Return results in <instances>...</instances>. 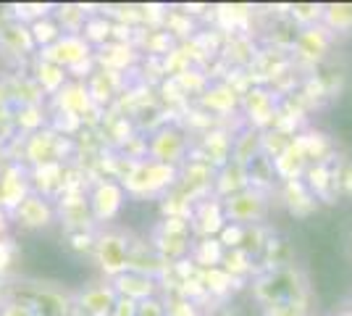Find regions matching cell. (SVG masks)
<instances>
[{"label":"cell","mask_w":352,"mask_h":316,"mask_svg":"<svg viewBox=\"0 0 352 316\" xmlns=\"http://www.w3.org/2000/svg\"><path fill=\"white\" fill-rule=\"evenodd\" d=\"M252 295L263 308L274 303H308V280L294 264L274 266L255 280Z\"/></svg>","instance_id":"6da1fadb"},{"label":"cell","mask_w":352,"mask_h":316,"mask_svg":"<svg viewBox=\"0 0 352 316\" xmlns=\"http://www.w3.org/2000/svg\"><path fill=\"white\" fill-rule=\"evenodd\" d=\"M179 182V169L153 158H140L134 161L132 169L124 177V193L132 198H158L166 190H171Z\"/></svg>","instance_id":"7a4b0ae2"},{"label":"cell","mask_w":352,"mask_h":316,"mask_svg":"<svg viewBox=\"0 0 352 316\" xmlns=\"http://www.w3.org/2000/svg\"><path fill=\"white\" fill-rule=\"evenodd\" d=\"M92 253H95L98 269L103 271L111 282V280L121 277L124 271H129V261H132L129 235L121 229H113V227H105L92 238Z\"/></svg>","instance_id":"3957f363"},{"label":"cell","mask_w":352,"mask_h":316,"mask_svg":"<svg viewBox=\"0 0 352 316\" xmlns=\"http://www.w3.org/2000/svg\"><path fill=\"white\" fill-rule=\"evenodd\" d=\"M223 203V213H226V222L229 224H239V227H252L258 224L268 211V198H265L263 190L258 187H248L236 196L221 200Z\"/></svg>","instance_id":"277c9868"},{"label":"cell","mask_w":352,"mask_h":316,"mask_svg":"<svg viewBox=\"0 0 352 316\" xmlns=\"http://www.w3.org/2000/svg\"><path fill=\"white\" fill-rule=\"evenodd\" d=\"M16 301L27 303L34 316H72L76 311L74 293L58 285H47V282H37L30 298H16Z\"/></svg>","instance_id":"5b68a950"},{"label":"cell","mask_w":352,"mask_h":316,"mask_svg":"<svg viewBox=\"0 0 352 316\" xmlns=\"http://www.w3.org/2000/svg\"><path fill=\"white\" fill-rule=\"evenodd\" d=\"M89 59H92V45L82 34H60L53 45L43 50V61H50L60 69H79Z\"/></svg>","instance_id":"8992f818"},{"label":"cell","mask_w":352,"mask_h":316,"mask_svg":"<svg viewBox=\"0 0 352 316\" xmlns=\"http://www.w3.org/2000/svg\"><path fill=\"white\" fill-rule=\"evenodd\" d=\"M124 200H126V193H124V185L113 180H103L98 182L89 193V213L95 222H113L121 209H124Z\"/></svg>","instance_id":"52a82bcc"},{"label":"cell","mask_w":352,"mask_h":316,"mask_svg":"<svg viewBox=\"0 0 352 316\" xmlns=\"http://www.w3.org/2000/svg\"><path fill=\"white\" fill-rule=\"evenodd\" d=\"M118 295L111 282H89L74 293V306L82 316H111Z\"/></svg>","instance_id":"ba28073f"},{"label":"cell","mask_w":352,"mask_h":316,"mask_svg":"<svg viewBox=\"0 0 352 316\" xmlns=\"http://www.w3.org/2000/svg\"><path fill=\"white\" fill-rule=\"evenodd\" d=\"M184 156H187V137L182 135L176 127H163L147 143V158H153V161H161V164L179 169Z\"/></svg>","instance_id":"9c48e42d"},{"label":"cell","mask_w":352,"mask_h":316,"mask_svg":"<svg viewBox=\"0 0 352 316\" xmlns=\"http://www.w3.org/2000/svg\"><path fill=\"white\" fill-rule=\"evenodd\" d=\"M190 219L184 216H168L163 222L161 232L155 238V248L161 258H179L190 251V224H184Z\"/></svg>","instance_id":"30bf717a"},{"label":"cell","mask_w":352,"mask_h":316,"mask_svg":"<svg viewBox=\"0 0 352 316\" xmlns=\"http://www.w3.org/2000/svg\"><path fill=\"white\" fill-rule=\"evenodd\" d=\"M226 227V213H223V203L219 198H208V200H200L195 209H192L190 216V229L197 232L200 238H219L221 229Z\"/></svg>","instance_id":"8fae6325"},{"label":"cell","mask_w":352,"mask_h":316,"mask_svg":"<svg viewBox=\"0 0 352 316\" xmlns=\"http://www.w3.org/2000/svg\"><path fill=\"white\" fill-rule=\"evenodd\" d=\"M111 285H113L118 298H129L134 303L158 295V282L147 274H140V271H124L121 277L111 280Z\"/></svg>","instance_id":"7c38bea8"},{"label":"cell","mask_w":352,"mask_h":316,"mask_svg":"<svg viewBox=\"0 0 352 316\" xmlns=\"http://www.w3.org/2000/svg\"><path fill=\"white\" fill-rule=\"evenodd\" d=\"M329 48H331V32L326 30L323 24L305 27L294 37V50L305 61H321L329 53Z\"/></svg>","instance_id":"4fadbf2b"},{"label":"cell","mask_w":352,"mask_h":316,"mask_svg":"<svg viewBox=\"0 0 352 316\" xmlns=\"http://www.w3.org/2000/svg\"><path fill=\"white\" fill-rule=\"evenodd\" d=\"M213 187H216L219 200H226V198H232V196H236V193H242V190H248L250 187V171L245 169V166H239V164L232 161V164H226L219 174H216Z\"/></svg>","instance_id":"5bb4252c"},{"label":"cell","mask_w":352,"mask_h":316,"mask_svg":"<svg viewBox=\"0 0 352 316\" xmlns=\"http://www.w3.org/2000/svg\"><path fill=\"white\" fill-rule=\"evenodd\" d=\"M16 216L19 222L30 229H40V227H47L53 222V209L45 203L43 198L30 196V198H21L19 206H16Z\"/></svg>","instance_id":"9a60e30c"},{"label":"cell","mask_w":352,"mask_h":316,"mask_svg":"<svg viewBox=\"0 0 352 316\" xmlns=\"http://www.w3.org/2000/svg\"><path fill=\"white\" fill-rule=\"evenodd\" d=\"M58 105L69 114V116H82L92 108V98H89L87 85H66L58 92Z\"/></svg>","instance_id":"2e32d148"},{"label":"cell","mask_w":352,"mask_h":316,"mask_svg":"<svg viewBox=\"0 0 352 316\" xmlns=\"http://www.w3.org/2000/svg\"><path fill=\"white\" fill-rule=\"evenodd\" d=\"M245 111L255 121V127H265L268 121H274V95L265 90H250L245 98Z\"/></svg>","instance_id":"e0dca14e"},{"label":"cell","mask_w":352,"mask_h":316,"mask_svg":"<svg viewBox=\"0 0 352 316\" xmlns=\"http://www.w3.org/2000/svg\"><path fill=\"white\" fill-rule=\"evenodd\" d=\"M321 24L331 34H347L352 32V3H331L323 6Z\"/></svg>","instance_id":"ac0fdd59"},{"label":"cell","mask_w":352,"mask_h":316,"mask_svg":"<svg viewBox=\"0 0 352 316\" xmlns=\"http://www.w3.org/2000/svg\"><path fill=\"white\" fill-rule=\"evenodd\" d=\"M223 253L226 251L219 242V238H200V242L195 245V264H200L206 269H216V266H221Z\"/></svg>","instance_id":"d6986e66"},{"label":"cell","mask_w":352,"mask_h":316,"mask_svg":"<svg viewBox=\"0 0 352 316\" xmlns=\"http://www.w3.org/2000/svg\"><path fill=\"white\" fill-rule=\"evenodd\" d=\"M37 74H40V85H43L47 92H56V95H58V92L66 87V69H60V66L50 63V61H43V63H40Z\"/></svg>","instance_id":"ffe728a7"},{"label":"cell","mask_w":352,"mask_h":316,"mask_svg":"<svg viewBox=\"0 0 352 316\" xmlns=\"http://www.w3.org/2000/svg\"><path fill=\"white\" fill-rule=\"evenodd\" d=\"M58 19H60L58 27L63 34H82L85 24H87V14L79 6H63L58 11Z\"/></svg>","instance_id":"44dd1931"},{"label":"cell","mask_w":352,"mask_h":316,"mask_svg":"<svg viewBox=\"0 0 352 316\" xmlns=\"http://www.w3.org/2000/svg\"><path fill=\"white\" fill-rule=\"evenodd\" d=\"M30 34H32V40H34V45H43V50H45L47 45H53L63 32H60V27L53 19H37V21L32 24Z\"/></svg>","instance_id":"7402d4cb"},{"label":"cell","mask_w":352,"mask_h":316,"mask_svg":"<svg viewBox=\"0 0 352 316\" xmlns=\"http://www.w3.org/2000/svg\"><path fill=\"white\" fill-rule=\"evenodd\" d=\"M250 266H252V256L245 253L242 248H234V251H226L223 258H221V269L226 271L229 277H239V274H248Z\"/></svg>","instance_id":"603a6c76"},{"label":"cell","mask_w":352,"mask_h":316,"mask_svg":"<svg viewBox=\"0 0 352 316\" xmlns=\"http://www.w3.org/2000/svg\"><path fill=\"white\" fill-rule=\"evenodd\" d=\"M321 16H323V6H313V3H302V6H294L292 8V19L302 30L321 24Z\"/></svg>","instance_id":"cb8c5ba5"},{"label":"cell","mask_w":352,"mask_h":316,"mask_svg":"<svg viewBox=\"0 0 352 316\" xmlns=\"http://www.w3.org/2000/svg\"><path fill=\"white\" fill-rule=\"evenodd\" d=\"M82 37L87 40L89 45H95V43L100 45V43H105L111 37V24L105 19H87V24L82 30Z\"/></svg>","instance_id":"d4e9b609"},{"label":"cell","mask_w":352,"mask_h":316,"mask_svg":"<svg viewBox=\"0 0 352 316\" xmlns=\"http://www.w3.org/2000/svg\"><path fill=\"white\" fill-rule=\"evenodd\" d=\"M242 238H245V227L229 224V222H226V227L221 229V235H219V242L223 245V251H234V248L242 245Z\"/></svg>","instance_id":"484cf974"},{"label":"cell","mask_w":352,"mask_h":316,"mask_svg":"<svg viewBox=\"0 0 352 316\" xmlns=\"http://www.w3.org/2000/svg\"><path fill=\"white\" fill-rule=\"evenodd\" d=\"M263 316H308V306L305 303H274V306H265Z\"/></svg>","instance_id":"4316f807"},{"label":"cell","mask_w":352,"mask_h":316,"mask_svg":"<svg viewBox=\"0 0 352 316\" xmlns=\"http://www.w3.org/2000/svg\"><path fill=\"white\" fill-rule=\"evenodd\" d=\"M137 316H166V303L155 295V298H147V301L137 303Z\"/></svg>","instance_id":"83f0119b"},{"label":"cell","mask_w":352,"mask_h":316,"mask_svg":"<svg viewBox=\"0 0 352 316\" xmlns=\"http://www.w3.org/2000/svg\"><path fill=\"white\" fill-rule=\"evenodd\" d=\"M0 316H34V311H32L27 303H21L14 298V301H8L0 306Z\"/></svg>","instance_id":"f1b7e54d"},{"label":"cell","mask_w":352,"mask_h":316,"mask_svg":"<svg viewBox=\"0 0 352 316\" xmlns=\"http://www.w3.org/2000/svg\"><path fill=\"white\" fill-rule=\"evenodd\" d=\"M166 316H195V308L187 298H179V301L166 306Z\"/></svg>","instance_id":"f546056e"},{"label":"cell","mask_w":352,"mask_h":316,"mask_svg":"<svg viewBox=\"0 0 352 316\" xmlns=\"http://www.w3.org/2000/svg\"><path fill=\"white\" fill-rule=\"evenodd\" d=\"M111 316H137V303L129 301V298H118Z\"/></svg>","instance_id":"4dcf8cb0"},{"label":"cell","mask_w":352,"mask_h":316,"mask_svg":"<svg viewBox=\"0 0 352 316\" xmlns=\"http://www.w3.org/2000/svg\"><path fill=\"white\" fill-rule=\"evenodd\" d=\"M342 185H344V193H347V196H352V164L347 166V171H344V180H342Z\"/></svg>","instance_id":"1f68e13d"},{"label":"cell","mask_w":352,"mask_h":316,"mask_svg":"<svg viewBox=\"0 0 352 316\" xmlns=\"http://www.w3.org/2000/svg\"><path fill=\"white\" fill-rule=\"evenodd\" d=\"M334 316H352V311H339V314H334Z\"/></svg>","instance_id":"d6a6232c"},{"label":"cell","mask_w":352,"mask_h":316,"mask_svg":"<svg viewBox=\"0 0 352 316\" xmlns=\"http://www.w3.org/2000/svg\"><path fill=\"white\" fill-rule=\"evenodd\" d=\"M350 242H352V229H350Z\"/></svg>","instance_id":"836d02e7"},{"label":"cell","mask_w":352,"mask_h":316,"mask_svg":"<svg viewBox=\"0 0 352 316\" xmlns=\"http://www.w3.org/2000/svg\"><path fill=\"white\" fill-rule=\"evenodd\" d=\"M350 311H352V301H350Z\"/></svg>","instance_id":"e575fe53"}]
</instances>
